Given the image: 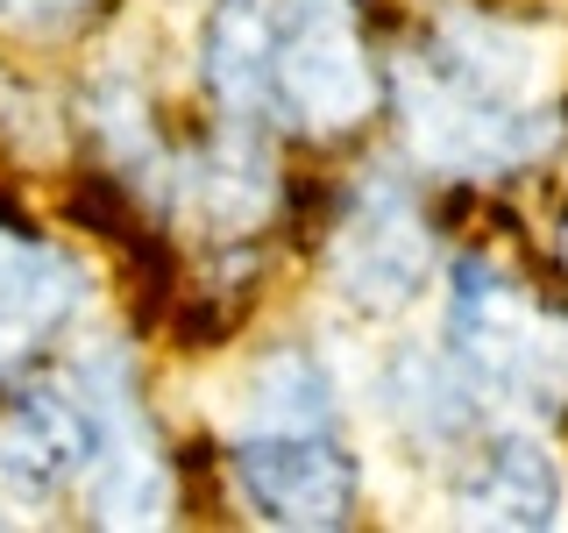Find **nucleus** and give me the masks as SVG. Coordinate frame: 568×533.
Listing matches in <instances>:
<instances>
[{
    "label": "nucleus",
    "instance_id": "12",
    "mask_svg": "<svg viewBox=\"0 0 568 533\" xmlns=\"http://www.w3.org/2000/svg\"><path fill=\"white\" fill-rule=\"evenodd\" d=\"M271 50H277V0H213L200 29V79L221 114L271 121Z\"/></svg>",
    "mask_w": 568,
    "mask_h": 533
},
{
    "label": "nucleus",
    "instance_id": "9",
    "mask_svg": "<svg viewBox=\"0 0 568 533\" xmlns=\"http://www.w3.org/2000/svg\"><path fill=\"white\" fill-rule=\"evenodd\" d=\"M93 299L85 263H71L58 242H36L0 228V370H22L43 355Z\"/></svg>",
    "mask_w": 568,
    "mask_h": 533
},
{
    "label": "nucleus",
    "instance_id": "14",
    "mask_svg": "<svg viewBox=\"0 0 568 533\" xmlns=\"http://www.w3.org/2000/svg\"><path fill=\"white\" fill-rule=\"evenodd\" d=\"M100 0H0V29L22 36H71L79 22H93Z\"/></svg>",
    "mask_w": 568,
    "mask_h": 533
},
{
    "label": "nucleus",
    "instance_id": "2",
    "mask_svg": "<svg viewBox=\"0 0 568 533\" xmlns=\"http://www.w3.org/2000/svg\"><path fill=\"white\" fill-rule=\"evenodd\" d=\"M440 349L469 370L484 399L519 405L532 420L568 413V313L532 306L490 257H455Z\"/></svg>",
    "mask_w": 568,
    "mask_h": 533
},
{
    "label": "nucleus",
    "instance_id": "11",
    "mask_svg": "<svg viewBox=\"0 0 568 533\" xmlns=\"http://www.w3.org/2000/svg\"><path fill=\"white\" fill-rule=\"evenodd\" d=\"M384 413L398 426L405 441H419V449L434 455H462L476 434H484V391L469 384V370L455 363L448 349H390L384 363Z\"/></svg>",
    "mask_w": 568,
    "mask_h": 533
},
{
    "label": "nucleus",
    "instance_id": "7",
    "mask_svg": "<svg viewBox=\"0 0 568 533\" xmlns=\"http://www.w3.org/2000/svg\"><path fill=\"white\" fill-rule=\"evenodd\" d=\"M568 505V476L532 426H490L455 455L448 512L462 526H555Z\"/></svg>",
    "mask_w": 568,
    "mask_h": 533
},
{
    "label": "nucleus",
    "instance_id": "3",
    "mask_svg": "<svg viewBox=\"0 0 568 533\" xmlns=\"http://www.w3.org/2000/svg\"><path fill=\"white\" fill-rule=\"evenodd\" d=\"M377 107L355 0H277L271 50V121L298 135H348Z\"/></svg>",
    "mask_w": 568,
    "mask_h": 533
},
{
    "label": "nucleus",
    "instance_id": "4",
    "mask_svg": "<svg viewBox=\"0 0 568 533\" xmlns=\"http://www.w3.org/2000/svg\"><path fill=\"white\" fill-rule=\"evenodd\" d=\"M327 278H334V292L369 320L405 313L426 284H434V235H426V213L413 200V185H405L390 164H369L348 185L334 242H327Z\"/></svg>",
    "mask_w": 568,
    "mask_h": 533
},
{
    "label": "nucleus",
    "instance_id": "5",
    "mask_svg": "<svg viewBox=\"0 0 568 533\" xmlns=\"http://www.w3.org/2000/svg\"><path fill=\"white\" fill-rule=\"evenodd\" d=\"M71 384L100 413V455L85 470V512L100 526H164L171 520V470L156 455V434L135 405V363L129 349L100 342L71 363Z\"/></svg>",
    "mask_w": 568,
    "mask_h": 533
},
{
    "label": "nucleus",
    "instance_id": "13",
    "mask_svg": "<svg viewBox=\"0 0 568 533\" xmlns=\"http://www.w3.org/2000/svg\"><path fill=\"white\" fill-rule=\"evenodd\" d=\"M334 413H342L334 378L306 342L271 349L242 384V426H334Z\"/></svg>",
    "mask_w": 568,
    "mask_h": 533
},
{
    "label": "nucleus",
    "instance_id": "10",
    "mask_svg": "<svg viewBox=\"0 0 568 533\" xmlns=\"http://www.w3.org/2000/svg\"><path fill=\"white\" fill-rule=\"evenodd\" d=\"M178 213H192L213 235H248V228L271 221L277 207V178H271V150L248 135L242 114H227V129L200 142L192 157H178L171 171V200Z\"/></svg>",
    "mask_w": 568,
    "mask_h": 533
},
{
    "label": "nucleus",
    "instance_id": "8",
    "mask_svg": "<svg viewBox=\"0 0 568 533\" xmlns=\"http://www.w3.org/2000/svg\"><path fill=\"white\" fill-rule=\"evenodd\" d=\"M100 455V413L79 384H29L0 413V476L22 497H50L64 484H85Z\"/></svg>",
    "mask_w": 568,
    "mask_h": 533
},
{
    "label": "nucleus",
    "instance_id": "15",
    "mask_svg": "<svg viewBox=\"0 0 568 533\" xmlns=\"http://www.w3.org/2000/svg\"><path fill=\"white\" fill-rule=\"evenodd\" d=\"M14 520V512H8V476H0V526H8Z\"/></svg>",
    "mask_w": 568,
    "mask_h": 533
},
{
    "label": "nucleus",
    "instance_id": "1",
    "mask_svg": "<svg viewBox=\"0 0 568 533\" xmlns=\"http://www.w3.org/2000/svg\"><path fill=\"white\" fill-rule=\"evenodd\" d=\"M405 150L455 178H511L561 150L555 43L490 14H440L390 71Z\"/></svg>",
    "mask_w": 568,
    "mask_h": 533
},
{
    "label": "nucleus",
    "instance_id": "6",
    "mask_svg": "<svg viewBox=\"0 0 568 533\" xmlns=\"http://www.w3.org/2000/svg\"><path fill=\"white\" fill-rule=\"evenodd\" d=\"M235 484L263 526L355 520V455L334 426H235Z\"/></svg>",
    "mask_w": 568,
    "mask_h": 533
},
{
    "label": "nucleus",
    "instance_id": "16",
    "mask_svg": "<svg viewBox=\"0 0 568 533\" xmlns=\"http://www.w3.org/2000/svg\"><path fill=\"white\" fill-rule=\"evenodd\" d=\"M561 257H568V213H561Z\"/></svg>",
    "mask_w": 568,
    "mask_h": 533
}]
</instances>
